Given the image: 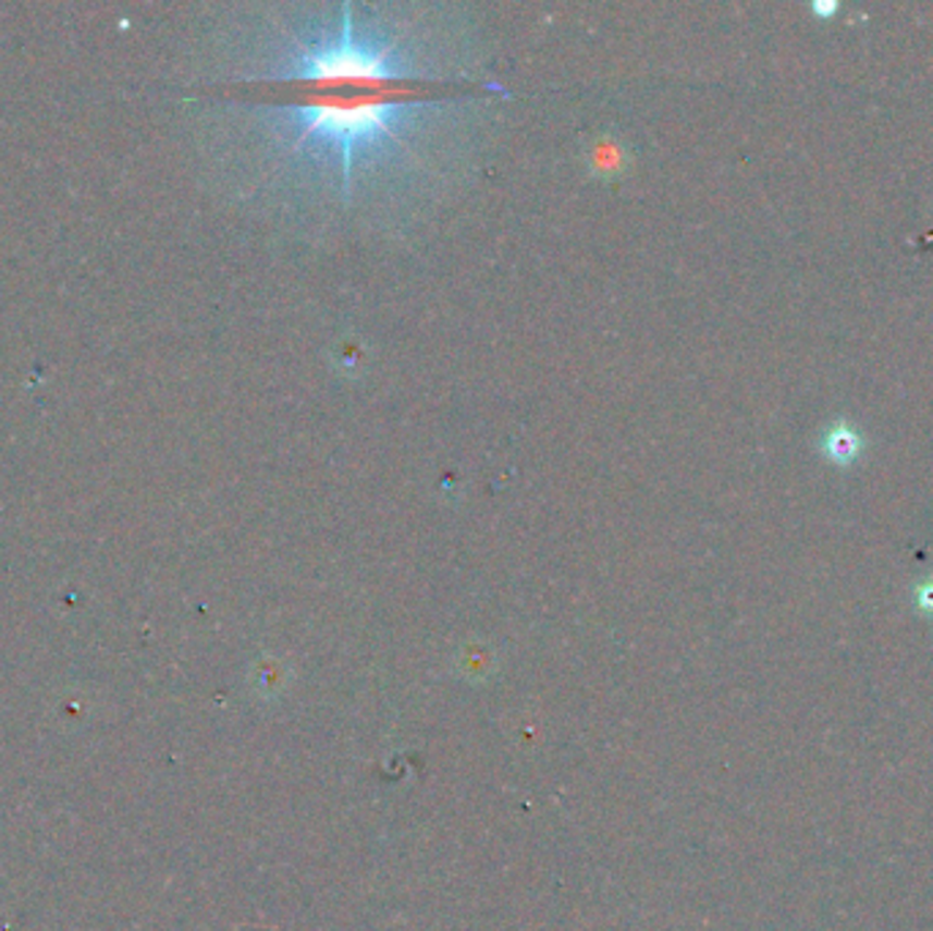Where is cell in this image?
<instances>
[{
	"label": "cell",
	"mask_w": 933,
	"mask_h": 931,
	"mask_svg": "<svg viewBox=\"0 0 933 931\" xmlns=\"http://www.w3.org/2000/svg\"><path fill=\"white\" fill-rule=\"evenodd\" d=\"M917 607L925 612H933V583H925L917 588Z\"/></svg>",
	"instance_id": "cell-3"
},
{
	"label": "cell",
	"mask_w": 933,
	"mask_h": 931,
	"mask_svg": "<svg viewBox=\"0 0 933 931\" xmlns=\"http://www.w3.org/2000/svg\"><path fill=\"white\" fill-rule=\"evenodd\" d=\"M822 451L833 465L849 467L855 465V462L860 460L862 451H866V440H862V434L857 432L855 424H849L846 418H838V421L824 432Z\"/></svg>",
	"instance_id": "cell-2"
},
{
	"label": "cell",
	"mask_w": 933,
	"mask_h": 931,
	"mask_svg": "<svg viewBox=\"0 0 933 931\" xmlns=\"http://www.w3.org/2000/svg\"><path fill=\"white\" fill-rule=\"evenodd\" d=\"M418 90L407 85L298 88V101L271 107L268 115L284 154L331 167L339 195L349 203L355 177L391 156L413 161L415 143H429L434 123L445 118V101L420 99Z\"/></svg>",
	"instance_id": "cell-1"
},
{
	"label": "cell",
	"mask_w": 933,
	"mask_h": 931,
	"mask_svg": "<svg viewBox=\"0 0 933 931\" xmlns=\"http://www.w3.org/2000/svg\"><path fill=\"white\" fill-rule=\"evenodd\" d=\"M813 14H817V17H833L835 12H838V0H817V3H813Z\"/></svg>",
	"instance_id": "cell-4"
}]
</instances>
